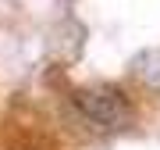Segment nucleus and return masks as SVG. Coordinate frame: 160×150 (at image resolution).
I'll use <instances>...</instances> for the list:
<instances>
[{
  "label": "nucleus",
  "mask_w": 160,
  "mask_h": 150,
  "mask_svg": "<svg viewBox=\"0 0 160 150\" xmlns=\"http://www.w3.org/2000/svg\"><path fill=\"white\" fill-rule=\"evenodd\" d=\"M78 100H82V107H86V115L92 121H100V125H107V129H121L132 118L128 100L121 97V93H114V89H92V93H82Z\"/></svg>",
  "instance_id": "f257e3e1"
}]
</instances>
